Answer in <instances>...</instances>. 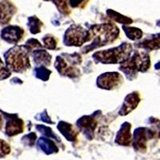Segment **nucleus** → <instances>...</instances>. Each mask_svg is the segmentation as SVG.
Masks as SVG:
<instances>
[{
	"mask_svg": "<svg viewBox=\"0 0 160 160\" xmlns=\"http://www.w3.org/2000/svg\"><path fill=\"white\" fill-rule=\"evenodd\" d=\"M88 32L89 40L93 38L94 42L91 45L86 47L85 49L82 50L83 52H88L95 49V48H99L109 42H112V41L116 39L119 31L118 28H116L114 24L106 23L95 26Z\"/></svg>",
	"mask_w": 160,
	"mask_h": 160,
	"instance_id": "f257e3e1",
	"label": "nucleus"
},
{
	"mask_svg": "<svg viewBox=\"0 0 160 160\" xmlns=\"http://www.w3.org/2000/svg\"><path fill=\"white\" fill-rule=\"evenodd\" d=\"M131 51L132 48L131 44L124 42L118 48L98 51L93 55V58L97 62H101L102 63L125 62L131 55Z\"/></svg>",
	"mask_w": 160,
	"mask_h": 160,
	"instance_id": "f03ea898",
	"label": "nucleus"
},
{
	"mask_svg": "<svg viewBox=\"0 0 160 160\" xmlns=\"http://www.w3.org/2000/svg\"><path fill=\"white\" fill-rule=\"evenodd\" d=\"M28 50L25 47H17L10 50L5 55L6 62L9 68L17 72L29 68Z\"/></svg>",
	"mask_w": 160,
	"mask_h": 160,
	"instance_id": "7ed1b4c3",
	"label": "nucleus"
},
{
	"mask_svg": "<svg viewBox=\"0 0 160 160\" xmlns=\"http://www.w3.org/2000/svg\"><path fill=\"white\" fill-rule=\"evenodd\" d=\"M88 41H89V32L79 26H71L65 33L66 45L79 47Z\"/></svg>",
	"mask_w": 160,
	"mask_h": 160,
	"instance_id": "20e7f679",
	"label": "nucleus"
},
{
	"mask_svg": "<svg viewBox=\"0 0 160 160\" xmlns=\"http://www.w3.org/2000/svg\"><path fill=\"white\" fill-rule=\"evenodd\" d=\"M122 80V76L118 73H105L98 77L97 79V85L100 88L112 90L121 85Z\"/></svg>",
	"mask_w": 160,
	"mask_h": 160,
	"instance_id": "39448f33",
	"label": "nucleus"
},
{
	"mask_svg": "<svg viewBox=\"0 0 160 160\" xmlns=\"http://www.w3.org/2000/svg\"><path fill=\"white\" fill-rule=\"evenodd\" d=\"M3 39L10 42H18L23 36V30L18 27H9L2 31Z\"/></svg>",
	"mask_w": 160,
	"mask_h": 160,
	"instance_id": "423d86ee",
	"label": "nucleus"
},
{
	"mask_svg": "<svg viewBox=\"0 0 160 160\" xmlns=\"http://www.w3.org/2000/svg\"><path fill=\"white\" fill-rule=\"evenodd\" d=\"M139 97H138V94H136V92L131 93V94L128 95V96L126 97L123 105H122V108L119 111V115H128V113H130L136 108L138 103L139 102Z\"/></svg>",
	"mask_w": 160,
	"mask_h": 160,
	"instance_id": "0eeeda50",
	"label": "nucleus"
},
{
	"mask_svg": "<svg viewBox=\"0 0 160 160\" xmlns=\"http://www.w3.org/2000/svg\"><path fill=\"white\" fill-rule=\"evenodd\" d=\"M131 142V124L125 122L122 124L120 130L118 131L116 136V142L120 145L128 146Z\"/></svg>",
	"mask_w": 160,
	"mask_h": 160,
	"instance_id": "6e6552de",
	"label": "nucleus"
},
{
	"mask_svg": "<svg viewBox=\"0 0 160 160\" xmlns=\"http://www.w3.org/2000/svg\"><path fill=\"white\" fill-rule=\"evenodd\" d=\"M15 12V6L9 2H0V21L2 23H8Z\"/></svg>",
	"mask_w": 160,
	"mask_h": 160,
	"instance_id": "1a4fd4ad",
	"label": "nucleus"
},
{
	"mask_svg": "<svg viewBox=\"0 0 160 160\" xmlns=\"http://www.w3.org/2000/svg\"><path fill=\"white\" fill-rule=\"evenodd\" d=\"M77 123H78V127L83 130L87 136H89L90 135L92 137L94 130L96 127V121L95 118H93L91 116H86L80 118Z\"/></svg>",
	"mask_w": 160,
	"mask_h": 160,
	"instance_id": "9d476101",
	"label": "nucleus"
},
{
	"mask_svg": "<svg viewBox=\"0 0 160 160\" xmlns=\"http://www.w3.org/2000/svg\"><path fill=\"white\" fill-rule=\"evenodd\" d=\"M6 131L8 135H15L23 131V122L18 118H12L8 122Z\"/></svg>",
	"mask_w": 160,
	"mask_h": 160,
	"instance_id": "9b49d317",
	"label": "nucleus"
},
{
	"mask_svg": "<svg viewBox=\"0 0 160 160\" xmlns=\"http://www.w3.org/2000/svg\"><path fill=\"white\" fill-rule=\"evenodd\" d=\"M33 58L36 63L44 64V65H50L51 64V56L45 50L38 49L34 51Z\"/></svg>",
	"mask_w": 160,
	"mask_h": 160,
	"instance_id": "f8f14e48",
	"label": "nucleus"
},
{
	"mask_svg": "<svg viewBox=\"0 0 160 160\" xmlns=\"http://www.w3.org/2000/svg\"><path fill=\"white\" fill-rule=\"evenodd\" d=\"M58 130L62 135L69 140H74L76 138V133L73 130L72 126L71 124H68L67 122H61L58 123Z\"/></svg>",
	"mask_w": 160,
	"mask_h": 160,
	"instance_id": "ddd939ff",
	"label": "nucleus"
},
{
	"mask_svg": "<svg viewBox=\"0 0 160 160\" xmlns=\"http://www.w3.org/2000/svg\"><path fill=\"white\" fill-rule=\"evenodd\" d=\"M123 29L126 33V35H127V36H128L130 39L136 40L142 37V31H140L139 29H138V28H128V27L124 26Z\"/></svg>",
	"mask_w": 160,
	"mask_h": 160,
	"instance_id": "4468645a",
	"label": "nucleus"
},
{
	"mask_svg": "<svg viewBox=\"0 0 160 160\" xmlns=\"http://www.w3.org/2000/svg\"><path fill=\"white\" fill-rule=\"evenodd\" d=\"M29 28L32 34H37L41 31V27L42 23L39 19L36 17H31L29 18Z\"/></svg>",
	"mask_w": 160,
	"mask_h": 160,
	"instance_id": "2eb2a0df",
	"label": "nucleus"
},
{
	"mask_svg": "<svg viewBox=\"0 0 160 160\" xmlns=\"http://www.w3.org/2000/svg\"><path fill=\"white\" fill-rule=\"evenodd\" d=\"M108 14L110 15L111 18H112L113 19L116 21V22H120V23H131L132 22V20L129 18H127V17L123 16V15H119L118 13L115 12V11H108Z\"/></svg>",
	"mask_w": 160,
	"mask_h": 160,
	"instance_id": "dca6fc26",
	"label": "nucleus"
},
{
	"mask_svg": "<svg viewBox=\"0 0 160 160\" xmlns=\"http://www.w3.org/2000/svg\"><path fill=\"white\" fill-rule=\"evenodd\" d=\"M44 47L48 49H55L57 46V40L53 36H45L42 38Z\"/></svg>",
	"mask_w": 160,
	"mask_h": 160,
	"instance_id": "f3484780",
	"label": "nucleus"
},
{
	"mask_svg": "<svg viewBox=\"0 0 160 160\" xmlns=\"http://www.w3.org/2000/svg\"><path fill=\"white\" fill-rule=\"evenodd\" d=\"M51 73V71H49L48 69L45 68L44 67H42V68H36L35 69V75L38 77V78H41L43 81H46L48 80V78H49L50 74Z\"/></svg>",
	"mask_w": 160,
	"mask_h": 160,
	"instance_id": "a211bd4d",
	"label": "nucleus"
},
{
	"mask_svg": "<svg viewBox=\"0 0 160 160\" xmlns=\"http://www.w3.org/2000/svg\"><path fill=\"white\" fill-rule=\"evenodd\" d=\"M58 2V9L60 10V11L63 14H68L70 12L69 8H68V6H67V3L66 2H62V1H60Z\"/></svg>",
	"mask_w": 160,
	"mask_h": 160,
	"instance_id": "6ab92c4d",
	"label": "nucleus"
},
{
	"mask_svg": "<svg viewBox=\"0 0 160 160\" xmlns=\"http://www.w3.org/2000/svg\"><path fill=\"white\" fill-rule=\"evenodd\" d=\"M2 118H1V116H0V128H2Z\"/></svg>",
	"mask_w": 160,
	"mask_h": 160,
	"instance_id": "aec40b11",
	"label": "nucleus"
}]
</instances>
